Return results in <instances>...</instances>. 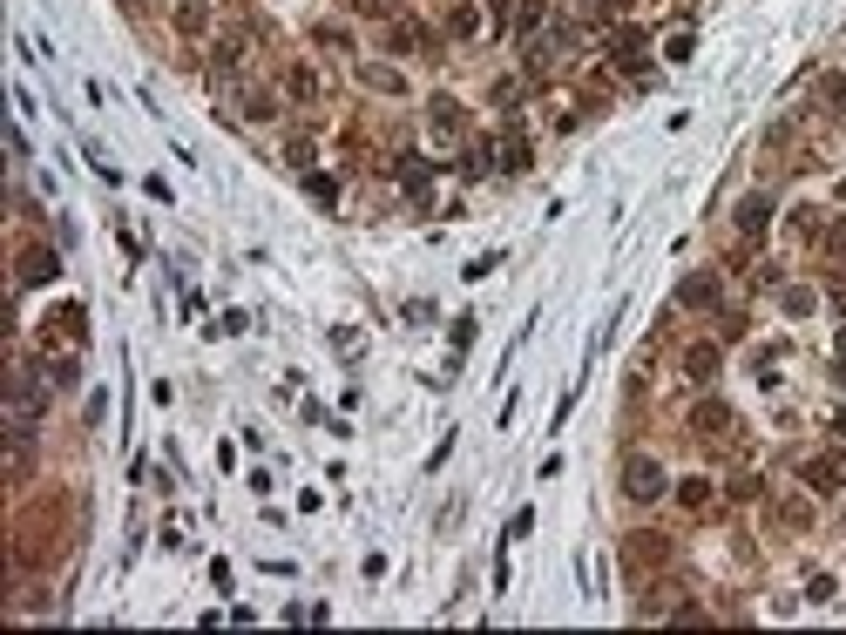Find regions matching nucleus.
Returning <instances> with one entry per match:
<instances>
[{"mask_svg":"<svg viewBox=\"0 0 846 635\" xmlns=\"http://www.w3.org/2000/svg\"><path fill=\"white\" fill-rule=\"evenodd\" d=\"M41 406H47V378L21 372L14 385H7V439H34V426H41Z\"/></svg>","mask_w":846,"mask_h":635,"instance_id":"1","label":"nucleus"},{"mask_svg":"<svg viewBox=\"0 0 846 635\" xmlns=\"http://www.w3.org/2000/svg\"><path fill=\"white\" fill-rule=\"evenodd\" d=\"M562 47H576V28H569V21H555V28L528 34V47H522V68H528V75H549L555 61H562Z\"/></svg>","mask_w":846,"mask_h":635,"instance_id":"2","label":"nucleus"},{"mask_svg":"<svg viewBox=\"0 0 846 635\" xmlns=\"http://www.w3.org/2000/svg\"><path fill=\"white\" fill-rule=\"evenodd\" d=\"M623 494H630V500H657L663 494V467L650 453H630V460H623Z\"/></svg>","mask_w":846,"mask_h":635,"instance_id":"3","label":"nucleus"},{"mask_svg":"<svg viewBox=\"0 0 846 635\" xmlns=\"http://www.w3.org/2000/svg\"><path fill=\"white\" fill-rule=\"evenodd\" d=\"M427 129H433L440 142H454V136L467 129V108L454 102V95H433V102H427Z\"/></svg>","mask_w":846,"mask_h":635,"instance_id":"4","label":"nucleus"},{"mask_svg":"<svg viewBox=\"0 0 846 635\" xmlns=\"http://www.w3.org/2000/svg\"><path fill=\"white\" fill-rule=\"evenodd\" d=\"M691 426H697V433H711V439H724V433H731L739 419H731V406H724V399H697Z\"/></svg>","mask_w":846,"mask_h":635,"instance_id":"5","label":"nucleus"},{"mask_svg":"<svg viewBox=\"0 0 846 635\" xmlns=\"http://www.w3.org/2000/svg\"><path fill=\"white\" fill-rule=\"evenodd\" d=\"M393 169H400V182H406V197H414V203H427V197H433V169L420 163V156H400Z\"/></svg>","mask_w":846,"mask_h":635,"instance_id":"6","label":"nucleus"},{"mask_svg":"<svg viewBox=\"0 0 846 635\" xmlns=\"http://www.w3.org/2000/svg\"><path fill=\"white\" fill-rule=\"evenodd\" d=\"M55 271H62V258H55V250H41V243H34L28 258H21V284H47Z\"/></svg>","mask_w":846,"mask_h":635,"instance_id":"7","label":"nucleus"},{"mask_svg":"<svg viewBox=\"0 0 846 635\" xmlns=\"http://www.w3.org/2000/svg\"><path fill=\"white\" fill-rule=\"evenodd\" d=\"M765 224H772V197H745L739 203V230L745 237H765Z\"/></svg>","mask_w":846,"mask_h":635,"instance_id":"8","label":"nucleus"},{"mask_svg":"<svg viewBox=\"0 0 846 635\" xmlns=\"http://www.w3.org/2000/svg\"><path fill=\"white\" fill-rule=\"evenodd\" d=\"M677 304H691V311H697V304H718V277H711V271L684 277V291H677Z\"/></svg>","mask_w":846,"mask_h":635,"instance_id":"9","label":"nucleus"},{"mask_svg":"<svg viewBox=\"0 0 846 635\" xmlns=\"http://www.w3.org/2000/svg\"><path fill=\"white\" fill-rule=\"evenodd\" d=\"M663 561V534H630V568H657Z\"/></svg>","mask_w":846,"mask_h":635,"instance_id":"10","label":"nucleus"},{"mask_svg":"<svg viewBox=\"0 0 846 635\" xmlns=\"http://www.w3.org/2000/svg\"><path fill=\"white\" fill-rule=\"evenodd\" d=\"M501 169H508V176H522V169H528V142H522V129H508V136H501Z\"/></svg>","mask_w":846,"mask_h":635,"instance_id":"11","label":"nucleus"},{"mask_svg":"<svg viewBox=\"0 0 846 635\" xmlns=\"http://www.w3.org/2000/svg\"><path fill=\"white\" fill-rule=\"evenodd\" d=\"M806 487H813V494H833V487H840V467H833V460H806Z\"/></svg>","mask_w":846,"mask_h":635,"instance_id":"12","label":"nucleus"},{"mask_svg":"<svg viewBox=\"0 0 846 635\" xmlns=\"http://www.w3.org/2000/svg\"><path fill=\"white\" fill-rule=\"evenodd\" d=\"M684 372H691V378H711V372H718V345H691V351H684Z\"/></svg>","mask_w":846,"mask_h":635,"instance_id":"13","label":"nucleus"},{"mask_svg":"<svg viewBox=\"0 0 846 635\" xmlns=\"http://www.w3.org/2000/svg\"><path fill=\"white\" fill-rule=\"evenodd\" d=\"M359 75H366V89H386V95H400V89H406V81H400V68H380V61H366Z\"/></svg>","mask_w":846,"mask_h":635,"instance_id":"14","label":"nucleus"},{"mask_svg":"<svg viewBox=\"0 0 846 635\" xmlns=\"http://www.w3.org/2000/svg\"><path fill=\"white\" fill-rule=\"evenodd\" d=\"M447 34H461V41H467V34H481V14L467 7V0L454 7V14H447Z\"/></svg>","mask_w":846,"mask_h":635,"instance_id":"15","label":"nucleus"},{"mask_svg":"<svg viewBox=\"0 0 846 635\" xmlns=\"http://www.w3.org/2000/svg\"><path fill=\"white\" fill-rule=\"evenodd\" d=\"M292 95L298 102H319V75H312V68H292Z\"/></svg>","mask_w":846,"mask_h":635,"instance_id":"16","label":"nucleus"},{"mask_svg":"<svg viewBox=\"0 0 846 635\" xmlns=\"http://www.w3.org/2000/svg\"><path fill=\"white\" fill-rule=\"evenodd\" d=\"M47 385H55V393H68V385H75V359H55V365H47Z\"/></svg>","mask_w":846,"mask_h":635,"instance_id":"17","label":"nucleus"},{"mask_svg":"<svg viewBox=\"0 0 846 635\" xmlns=\"http://www.w3.org/2000/svg\"><path fill=\"white\" fill-rule=\"evenodd\" d=\"M677 500H684V507H705V500H711V480H684V487H677Z\"/></svg>","mask_w":846,"mask_h":635,"instance_id":"18","label":"nucleus"},{"mask_svg":"<svg viewBox=\"0 0 846 635\" xmlns=\"http://www.w3.org/2000/svg\"><path fill=\"white\" fill-rule=\"evenodd\" d=\"M386 47H400V55H406V47H420V28H406V21H400V28H386Z\"/></svg>","mask_w":846,"mask_h":635,"instance_id":"19","label":"nucleus"},{"mask_svg":"<svg viewBox=\"0 0 846 635\" xmlns=\"http://www.w3.org/2000/svg\"><path fill=\"white\" fill-rule=\"evenodd\" d=\"M359 345H366V338H359V332H353V325H338V332H332V351H346V359H353V351H359Z\"/></svg>","mask_w":846,"mask_h":635,"instance_id":"20","label":"nucleus"},{"mask_svg":"<svg viewBox=\"0 0 846 635\" xmlns=\"http://www.w3.org/2000/svg\"><path fill=\"white\" fill-rule=\"evenodd\" d=\"M203 21H210V14H203L197 0H190V7H176V28H184V34H197V28H203Z\"/></svg>","mask_w":846,"mask_h":635,"instance_id":"21","label":"nucleus"},{"mask_svg":"<svg viewBox=\"0 0 846 635\" xmlns=\"http://www.w3.org/2000/svg\"><path fill=\"white\" fill-rule=\"evenodd\" d=\"M488 163H494V149H467V163H461V176H488Z\"/></svg>","mask_w":846,"mask_h":635,"instance_id":"22","label":"nucleus"},{"mask_svg":"<svg viewBox=\"0 0 846 635\" xmlns=\"http://www.w3.org/2000/svg\"><path fill=\"white\" fill-rule=\"evenodd\" d=\"M305 190H312L319 203H332V197H338V182H332V176H305Z\"/></svg>","mask_w":846,"mask_h":635,"instance_id":"23","label":"nucleus"},{"mask_svg":"<svg viewBox=\"0 0 846 635\" xmlns=\"http://www.w3.org/2000/svg\"><path fill=\"white\" fill-rule=\"evenodd\" d=\"M826 250H833V258H846V216H840V224H826Z\"/></svg>","mask_w":846,"mask_h":635,"instance_id":"24","label":"nucleus"}]
</instances>
